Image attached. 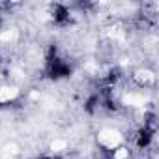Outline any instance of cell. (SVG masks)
I'll return each mask as SVG.
<instances>
[{
  "label": "cell",
  "mask_w": 159,
  "mask_h": 159,
  "mask_svg": "<svg viewBox=\"0 0 159 159\" xmlns=\"http://www.w3.org/2000/svg\"><path fill=\"white\" fill-rule=\"evenodd\" d=\"M45 73L52 81H62V79H67L73 73V67L58 52L56 47H51L49 52H47V58H45Z\"/></svg>",
  "instance_id": "cell-1"
},
{
  "label": "cell",
  "mask_w": 159,
  "mask_h": 159,
  "mask_svg": "<svg viewBox=\"0 0 159 159\" xmlns=\"http://www.w3.org/2000/svg\"><path fill=\"white\" fill-rule=\"evenodd\" d=\"M51 19L56 26L64 28V26H69L71 21H73V15H71V10L64 4H54L51 8Z\"/></svg>",
  "instance_id": "cell-2"
},
{
  "label": "cell",
  "mask_w": 159,
  "mask_h": 159,
  "mask_svg": "<svg viewBox=\"0 0 159 159\" xmlns=\"http://www.w3.org/2000/svg\"><path fill=\"white\" fill-rule=\"evenodd\" d=\"M36 159H62V157L56 155V153H43V155H39V157H36Z\"/></svg>",
  "instance_id": "cell-3"
},
{
  "label": "cell",
  "mask_w": 159,
  "mask_h": 159,
  "mask_svg": "<svg viewBox=\"0 0 159 159\" xmlns=\"http://www.w3.org/2000/svg\"><path fill=\"white\" fill-rule=\"evenodd\" d=\"M2 25H4V21H2V17H0V28H2Z\"/></svg>",
  "instance_id": "cell-4"
},
{
  "label": "cell",
  "mask_w": 159,
  "mask_h": 159,
  "mask_svg": "<svg viewBox=\"0 0 159 159\" xmlns=\"http://www.w3.org/2000/svg\"><path fill=\"white\" fill-rule=\"evenodd\" d=\"M0 64H2V58H0Z\"/></svg>",
  "instance_id": "cell-5"
}]
</instances>
